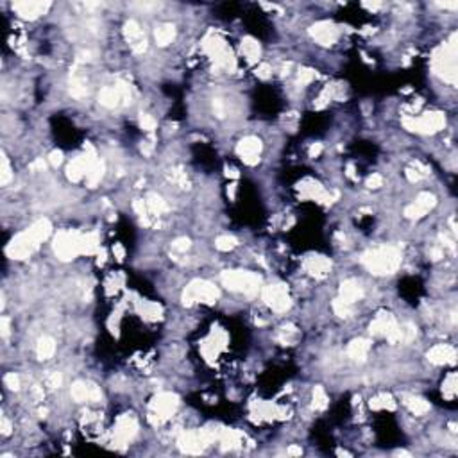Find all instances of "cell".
Listing matches in <instances>:
<instances>
[{
  "label": "cell",
  "instance_id": "obj_1",
  "mask_svg": "<svg viewBox=\"0 0 458 458\" xmlns=\"http://www.w3.org/2000/svg\"><path fill=\"white\" fill-rule=\"evenodd\" d=\"M362 263L372 274L387 276L399 268V265H401V253H399V249H395L392 245H383L363 254Z\"/></svg>",
  "mask_w": 458,
  "mask_h": 458
},
{
  "label": "cell",
  "instance_id": "obj_2",
  "mask_svg": "<svg viewBox=\"0 0 458 458\" xmlns=\"http://www.w3.org/2000/svg\"><path fill=\"white\" fill-rule=\"evenodd\" d=\"M220 281L226 288L233 292H242L249 297L256 296L261 285L260 276L249 270H226L220 276Z\"/></svg>",
  "mask_w": 458,
  "mask_h": 458
},
{
  "label": "cell",
  "instance_id": "obj_3",
  "mask_svg": "<svg viewBox=\"0 0 458 458\" xmlns=\"http://www.w3.org/2000/svg\"><path fill=\"white\" fill-rule=\"evenodd\" d=\"M456 34L451 36V43L444 49L437 50L433 57V70L441 75L444 81L455 82L456 81V49H455Z\"/></svg>",
  "mask_w": 458,
  "mask_h": 458
},
{
  "label": "cell",
  "instance_id": "obj_4",
  "mask_svg": "<svg viewBox=\"0 0 458 458\" xmlns=\"http://www.w3.org/2000/svg\"><path fill=\"white\" fill-rule=\"evenodd\" d=\"M220 297V292L215 285L204 281V279H194L183 292V303L186 306L194 303H206L213 304Z\"/></svg>",
  "mask_w": 458,
  "mask_h": 458
},
{
  "label": "cell",
  "instance_id": "obj_5",
  "mask_svg": "<svg viewBox=\"0 0 458 458\" xmlns=\"http://www.w3.org/2000/svg\"><path fill=\"white\" fill-rule=\"evenodd\" d=\"M406 129L415 131V133H423V134H431L441 131L442 127L446 126V116L439 111H433V113H424L421 116H408V118L403 120Z\"/></svg>",
  "mask_w": 458,
  "mask_h": 458
},
{
  "label": "cell",
  "instance_id": "obj_6",
  "mask_svg": "<svg viewBox=\"0 0 458 458\" xmlns=\"http://www.w3.org/2000/svg\"><path fill=\"white\" fill-rule=\"evenodd\" d=\"M54 253L63 261L74 260L81 254V235L75 231H61L54 240Z\"/></svg>",
  "mask_w": 458,
  "mask_h": 458
},
{
  "label": "cell",
  "instance_id": "obj_7",
  "mask_svg": "<svg viewBox=\"0 0 458 458\" xmlns=\"http://www.w3.org/2000/svg\"><path fill=\"white\" fill-rule=\"evenodd\" d=\"M261 297H263L265 304L268 308H272L278 314H285L290 306H292V301H290V294L288 288L285 285H268L261 290Z\"/></svg>",
  "mask_w": 458,
  "mask_h": 458
},
{
  "label": "cell",
  "instance_id": "obj_8",
  "mask_svg": "<svg viewBox=\"0 0 458 458\" xmlns=\"http://www.w3.org/2000/svg\"><path fill=\"white\" fill-rule=\"evenodd\" d=\"M38 245H39L38 240H36L29 231H24L11 240L6 253H7V256L13 258V260H25V258H29L36 249H38Z\"/></svg>",
  "mask_w": 458,
  "mask_h": 458
},
{
  "label": "cell",
  "instance_id": "obj_9",
  "mask_svg": "<svg viewBox=\"0 0 458 458\" xmlns=\"http://www.w3.org/2000/svg\"><path fill=\"white\" fill-rule=\"evenodd\" d=\"M370 333L374 337H387L392 344L399 342V326L394 315L388 311H380L372 322H370Z\"/></svg>",
  "mask_w": 458,
  "mask_h": 458
},
{
  "label": "cell",
  "instance_id": "obj_10",
  "mask_svg": "<svg viewBox=\"0 0 458 458\" xmlns=\"http://www.w3.org/2000/svg\"><path fill=\"white\" fill-rule=\"evenodd\" d=\"M215 435L210 430H199V431H188V433H183L177 441L181 451L184 453H192V455H197L201 453L210 442L213 441Z\"/></svg>",
  "mask_w": 458,
  "mask_h": 458
},
{
  "label": "cell",
  "instance_id": "obj_11",
  "mask_svg": "<svg viewBox=\"0 0 458 458\" xmlns=\"http://www.w3.org/2000/svg\"><path fill=\"white\" fill-rule=\"evenodd\" d=\"M177 405H179V398L176 394H170V392H163V394L156 395L151 403V410L152 415L158 417V421H165L176 412Z\"/></svg>",
  "mask_w": 458,
  "mask_h": 458
},
{
  "label": "cell",
  "instance_id": "obj_12",
  "mask_svg": "<svg viewBox=\"0 0 458 458\" xmlns=\"http://www.w3.org/2000/svg\"><path fill=\"white\" fill-rule=\"evenodd\" d=\"M435 204H437L435 195L430 194V192H423V194L417 195V199L412 202V204L406 206L405 215L408 217V219H421V217L426 215L430 210H433Z\"/></svg>",
  "mask_w": 458,
  "mask_h": 458
},
{
  "label": "cell",
  "instance_id": "obj_13",
  "mask_svg": "<svg viewBox=\"0 0 458 458\" xmlns=\"http://www.w3.org/2000/svg\"><path fill=\"white\" fill-rule=\"evenodd\" d=\"M261 152V141L256 136H247L243 140H240V143L236 145V154L243 159V163L247 165H256L258 156Z\"/></svg>",
  "mask_w": 458,
  "mask_h": 458
},
{
  "label": "cell",
  "instance_id": "obj_14",
  "mask_svg": "<svg viewBox=\"0 0 458 458\" xmlns=\"http://www.w3.org/2000/svg\"><path fill=\"white\" fill-rule=\"evenodd\" d=\"M310 34L314 36L321 45L329 47L337 41V38H339V29H337L335 24H331V22H317V24L310 27Z\"/></svg>",
  "mask_w": 458,
  "mask_h": 458
},
{
  "label": "cell",
  "instance_id": "obj_15",
  "mask_svg": "<svg viewBox=\"0 0 458 458\" xmlns=\"http://www.w3.org/2000/svg\"><path fill=\"white\" fill-rule=\"evenodd\" d=\"M123 34H126L133 52L141 54L147 50V39H145V34L140 29V25H138L134 20L126 22V25H123Z\"/></svg>",
  "mask_w": 458,
  "mask_h": 458
},
{
  "label": "cell",
  "instance_id": "obj_16",
  "mask_svg": "<svg viewBox=\"0 0 458 458\" xmlns=\"http://www.w3.org/2000/svg\"><path fill=\"white\" fill-rule=\"evenodd\" d=\"M138 431V424L134 421V417H131L129 413L122 415L118 421H116V426H115V441L118 444H127L134 439Z\"/></svg>",
  "mask_w": 458,
  "mask_h": 458
},
{
  "label": "cell",
  "instance_id": "obj_17",
  "mask_svg": "<svg viewBox=\"0 0 458 458\" xmlns=\"http://www.w3.org/2000/svg\"><path fill=\"white\" fill-rule=\"evenodd\" d=\"M72 398L77 403H85V401H100L102 394L100 390L95 387L93 383H86V381H75L70 388Z\"/></svg>",
  "mask_w": 458,
  "mask_h": 458
},
{
  "label": "cell",
  "instance_id": "obj_18",
  "mask_svg": "<svg viewBox=\"0 0 458 458\" xmlns=\"http://www.w3.org/2000/svg\"><path fill=\"white\" fill-rule=\"evenodd\" d=\"M50 7V2H16L13 4V9L25 20H34L39 14H45Z\"/></svg>",
  "mask_w": 458,
  "mask_h": 458
},
{
  "label": "cell",
  "instance_id": "obj_19",
  "mask_svg": "<svg viewBox=\"0 0 458 458\" xmlns=\"http://www.w3.org/2000/svg\"><path fill=\"white\" fill-rule=\"evenodd\" d=\"M304 268H306V272H310L311 276L322 279L329 274V270H331V261H329L326 256L314 254V256L306 258V261H304Z\"/></svg>",
  "mask_w": 458,
  "mask_h": 458
},
{
  "label": "cell",
  "instance_id": "obj_20",
  "mask_svg": "<svg viewBox=\"0 0 458 458\" xmlns=\"http://www.w3.org/2000/svg\"><path fill=\"white\" fill-rule=\"evenodd\" d=\"M456 358V351L455 347L448 344H439L435 347H431L428 351V360L435 365H446V363H453Z\"/></svg>",
  "mask_w": 458,
  "mask_h": 458
},
{
  "label": "cell",
  "instance_id": "obj_21",
  "mask_svg": "<svg viewBox=\"0 0 458 458\" xmlns=\"http://www.w3.org/2000/svg\"><path fill=\"white\" fill-rule=\"evenodd\" d=\"M363 297V288L356 279H345L340 285V299L347 304H352Z\"/></svg>",
  "mask_w": 458,
  "mask_h": 458
},
{
  "label": "cell",
  "instance_id": "obj_22",
  "mask_svg": "<svg viewBox=\"0 0 458 458\" xmlns=\"http://www.w3.org/2000/svg\"><path fill=\"white\" fill-rule=\"evenodd\" d=\"M369 349H370V342L365 339H355L347 347V355L351 360L355 362H363L369 355Z\"/></svg>",
  "mask_w": 458,
  "mask_h": 458
},
{
  "label": "cell",
  "instance_id": "obj_23",
  "mask_svg": "<svg viewBox=\"0 0 458 458\" xmlns=\"http://www.w3.org/2000/svg\"><path fill=\"white\" fill-rule=\"evenodd\" d=\"M99 100L104 108H116L120 104V100H123L122 93H120L118 86H108L100 92Z\"/></svg>",
  "mask_w": 458,
  "mask_h": 458
},
{
  "label": "cell",
  "instance_id": "obj_24",
  "mask_svg": "<svg viewBox=\"0 0 458 458\" xmlns=\"http://www.w3.org/2000/svg\"><path fill=\"white\" fill-rule=\"evenodd\" d=\"M56 352V342H54L52 337H41L38 340V345H36V355H38L39 360H49L54 356Z\"/></svg>",
  "mask_w": 458,
  "mask_h": 458
},
{
  "label": "cell",
  "instance_id": "obj_25",
  "mask_svg": "<svg viewBox=\"0 0 458 458\" xmlns=\"http://www.w3.org/2000/svg\"><path fill=\"white\" fill-rule=\"evenodd\" d=\"M174 36H176V29H174V25H170V24L159 25V27H156V31H154L156 41H158V45H161V47L172 43Z\"/></svg>",
  "mask_w": 458,
  "mask_h": 458
},
{
  "label": "cell",
  "instance_id": "obj_26",
  "mask_svg": "<svg viewBox=\"0 0 458 458\" xmlns=\"http://www.w3.org/2000/svg\"><path fill=\"white\" fill-rule=\"evenodd\" d=\"M27 231L31 233V235L34 236L38 242H43V240L49 238L50 231H52V226H50V222L47 219H41V220H38V222L32 224V226L29 227Z\"/></svg>",
  "mask_w": 458,
  "mask_h": 458
},
{
  "label": "cell",
  "instance_id": "obj_27",
  "mask_svg": "<svg viewBox=\"0 0 458 458\" xmlns=\"http://www.w3.org/2000/svg\"><path fill=\"white\" fill-rule=\"evenodd\" d=\"M240 49H242L243 56L247 57V59L251 61V63H254V61L260 57V45H258V41L254 38H243L242 39V45H240Z\"/></svg>",
  "mask_w": 458,
  "mask_h": 458
},
{
  "label": "cell",
  "instance_id": "obj_28",
  "mask_svg": "<svg viewBox=\"0 0 458 458\" xmlns=\"http://www.w3.org/2000/svg\"><path fill=\"white\" fill-rule=\"evenodd\" d=\"M405 405L410 408V412L415 413V415H424V413L430 412V403L423 398H406Z\"/></svg>",
  "mask_w": 458,
  "mask_h": 458
},
{
  "label": "cell",
  "instance_id": "obj_29",
  "mask_svg": "<svg viewBox=\"0 0 458 458\" xmlns=\"http://www.w3.org/2000/svg\"><path fill=\"white\" fill-rule=\"evenodd\" d=\"M102 176H104V163L97 159V161L88 169V172H86V181H88V186L95 188L97 183L102 179Z\"/></svg>",
  "mask_w": 458,
  "mask_h": 458
},
{
  "label": "cell",
  "instance_id": "obj_30",
  "mask_svg": "<svg viewBox=\"0 0 458 458\" xmlns=\"http://www.w3.org/2000/svg\"><path fill=\"white\" fill-rule=\"evenodd\" d=\"M369 405H370V408H374V410H385V408L394 410V408H395L394 399H392V395H388V394H380V395H376V398L370 399Z\"/></svg>",
  "mask_w": 458,
  "mask_h": 458
},
{
  "label": "cell",
  "instance_id": "obj_31",
  "mask_svg": "<svg viewBox=\"0 0 458 458\" xmlns=\"http://www.w3.org/2000/svg\"><path fill=\"white\" fill-rule=\"evenodd\" d=\"M147 208L151 210L152 213L159 215V213L166 212V210H169V206H166V202L163 201V199L159 197L158 194H149V197H147Z\"/></svg>",
  "mask_w": 458,
  "mask_h": 458
},
{
  "label": "cell",
  "instance_id": "obj_32",
  "mask_svg": "<svg viewBox=\"0 0 458 458\" xmlns=\"http://www.w3.org/2000/svg\"><path fill=\"white\" fill-rule=\"evenodd\" d=\"M240 433L235 430H222L220 431V442H222V448L224 449H229V448H235V446H238L240 442Z\"/></svg>",
  "mask_w": 458,
  "mask_h": 458
},
{
  "label": "cell",
  "instance_id": "obj_33",
  "mask_svg": "<svg viewBox=\"0 0 458 458\" xmlns=\"http://www.w3.org/2000/svg\"><path fill=\"white\" fill-rule=\"evenodd\" d=\"M99 245L97 235H81V254H93Z\"/></svg>",
  "mask_w": 458,
  "mask_h": 458
},
{
  "label": "cell",
  "instance_id": "obj_34",
  "mask_svg": "<svg viewBox=\"0 0 458 458\" xmlns=\"http://www.w3.org/2000/svg\"><path fill=\"white\" fill-rule=\"evenodd\" d=\"M326 406H328V395H326L324 388L315 387V390H314V408L324 410Z\"/></svg>",
  "mask_w": 458,
  "mask_h": 458
},
{
  "label": "cell",
  "instance_id": "obj_35",
  "mask_svg": "<svg viewBox=\"0 0 458 458\" xmlns=\"http://www.w3.org/2000/svg\"><path fill=\"white\" fill-rule=\"evenodd\" d=\"M215 245L219 251H231L236 247V238L235 236H229V235H222L215 240Z\"/></svg>",
  "mask_w": 458,
  "mask_h": 458
},
{
  "label": "cell",
  "instance_id": "obj_36",
  "mask_svg": "<svg viewBox=\"0 0 458 458\" xmlns=\"http://www.w3.org/2000/svg\"><path fill=\"white\" fill-rule=\"evenodd\" d=\"M13 179V172H11L9 161H7V156L2 152V169H0V184H7Z\"/></svg>",
  "mask_w": 458,
  "mask_h": 458
},
{
  "label": "cell",
  "instance_id": "obj_37",
  "mask_svg": "<svg viewBox=\"0 0 458 458\" xmlns=\"http://www.w3.org/2000/svg\"><path fill=\"white\" fill-rule=\"evenodd\" d=\"M333 310H335V314L339 317H349L351 315V304H347L339 297V299L333 301Z\"/></svg>",
  "mask_w": 458,
  "mask_h": 458
},
{
  "label": "cell",
  "instance_id": "obj_38",
  "mask_svg": "<svg viewBox=\"0 0 458 458\" xmlns=\"http://www.w3.org/2000/svg\"><path fill=\"white\" fill-rule=\"evenodd\" d=\"M455 394H456V378H455V374H453V376H449L444 383V395L446 398H453Z\"/></svg>",
  "mask_w": 458,
  "mask_h": 458
},
{
  "label": "cell",
  "instance_id": "obj_39",
  "mask_svg": "<svg viewBox=\"0 0 458 458\" xmlns=\"http://www.w3.org/2000/svg\"><path fill=\"white\" fill-rule=\"evenodd\" d=\"M4 383H6V387L9 388V390H18V388H20V378H18L14 372H9V374H6V378H4Z\"/></svg>",
  "mask_w": 458,
  "mask_h": 458
},
{
  "label": "cell",
  "instance_id": "obj_40",
  "mask_svg": "<svg viewBox=\"0 0 458 458\" xmlns=\"http://www.w3.org/2000/svg\"><path fill=\"white\" fill-rule=\"evenodd\" d=\"M70 93L74 97H77V99H81V97L88 95V90H86V86L82 85V82L74 81V82H72V86H70Z\"/></svg>",
  "mask_w": 458,
  "mask_h": 458
},
{
  "label": "cell",
  "instance_id": "obj_41",
  "mask_svg": "<svg viewBox=\"0 0 458 458\" xmlns=\"http://www.w3.org/2000/svg\"><path fill=\"white\" fill-rule=\"evenodd\" d=\"M140 126L143 127L145 131H154V129H156V120L152 118L151 115L141 113V115H140Z\"/></svg>",
  "mask_w": 458,
  "mask_h": 458
},
{
  "label": "cell",
  "instance_id": "obj_42",
  "mask_svg": "<svg viewBox=\"0 0 458 458\" xmlns=\"http://www.w3.org/2000/svg\"><path fill=\"white\" fill-rule=\"evenodd\" d=\"M172 249L177 251V253H186V251L190 249V240H188V238H177V240H174Z\"/></svg>",
  "mask_w": 458,
  "mask_h": 458
},
{
  "label": "cell",
  "instance_id": "obj_43",
  "mask_svg": "<svg viewBox=\"0 0 458 458\" xmlns=\"http://www.w3.org/2000/svg\"><path fill=\"white\" fill-rule=\"evenodd\" d=\"M315 72L310 70V68H303V70H299V82L301 85H308V82H311L315 79Z\"/></svg>",
  "mask_w": 458,
  "mask_h": 458
},
{
  "label": "cell",
  "instance_id": "obj_44",
  "mask_svg": "<svg viewBox=\"0 0 458 458\" xmlns=\"http://www.w3.org/2000/svg\"><path fill=\"white\" fill-rule=\"evenodd\" d=\"M367 186H369V188H380V186H383V177H381L380 174H372V176L367 179Z\"/></svg>",
  "mask_w": 458,
  "mask_h": 458
},
{
  "label": "cell",
  "instance_id": "obj_45",
  "mask_svg": "<svg viewBox=\"0 0 458 458\" xmlns=\"http://www.w3.org/2000/svg\"><path fill=\"white\" fill-rule=\"evenodd\" d=\"M61 381H63V378H61L59 372H52L49 376V380H47V385H49L50 388H57L61 385Z\"/></svg>",
  "mask_w": 458,
  "mask_h": 458
},
{
  "label": "cell",
  "instance_id": "obj_46",
  "mask_svg": "<svg viewBox=\"0 0 458 458\" xmlns=\"http://www.w3.org/2000/svg\"><path fill=\"white\" fill-rule=\"evenodd\" d=\"M49 159H50V165L52 166H59L61 161H63V152L61 151H52L50 152V156H49Z\"/></svg>",
  "mask_w": 458,
  "mask_h": 458
},
{
  "label": "cell",
  "instance_id": "obj_47",
  "mask_svg": "<svg viewBox=\"0 0 458 458\" xmlns=\"http://www.w3.org/2000/svg\"><path fill=\"white\" fill-rule=\"evenodd\" d=\"M256 75L260 79H268V77H270V67H268L267 63L260 65V67H258V70H256Z\"/></svg>",
  "mask_w": 458,
  "mask_h": 458
},
{
  "label": "cell",
  "instance_id": "obj_48",
  "mask_svg": "<svg viewBox=\"0 0 458 458\" xmlns=\"http://www.w3.org/2000/svg\"><path fill=\"white\" fill-rule=\"evenodd\" d=\"M134 210H136V213L140 217H145V210H147V206H145V202L143 201H140V199H138V201H134Z\"/></svg>",
  "mask_w": 458,
  "mask_h": 458
},
{
  "label": "cell",
  "instance_id": "obj_49",
  "mask_svg": "<svg viewBox=\"0 0 458 458\" xmlns=\"http://www.w3.org/2000/svg\"><path fill=\"white\" fill-rule=\"evenodd\" d=\"M0 328H2V337L6 339V337L9 335V319L2 317V321H0Z\"/></svg>",
  "mask_w": 458,
  "mask_h": 458
},
{
  "label": "cell",
  "instance_id": "obj_50",
  "mask_svg": "<svg viewBox=\"0 0 458 458\" xmlns=\"http://www.w3.org/2000/svg\"><path fill=\"white\" fill-rule=\"evenodd\" d=\"M2 435H9L11 433V423L7 421V417H2Z\"/></svg>",
  "mask_w": 458,
  "mask_h": 458
},
{
  "label": "cell",
  "instance_id": "obj_51",
  "mask_svg": "<svg viewBox=\"0 0 458 458\" xmlns=\"http://www.w3.org/2000/svg\"><path fill=\"white\" fill-rule=\"evenodd\" d=\"M322 152V143H315L310 147V156L311 158H315V156H319Z\"/></svg>",
  "mask_w": 458,
  "mask_h": 458
},
{
  "label": "cell",
  "instance_id": "obj_52",
  "mask_svg": "<svg viewBox=\"0 0 458 458\" xmlns=\"http://www.w3.org/2000/svg\"><path fill=\"white\" fill-rule=\"evenodd\" d=\"M406 176H408V179H410V181H419L421 177H423V176H421V174H417V170H412V169L406 170Z\"/></svg>",
  "mask_w": 458,
  "mask_h": 458
},
{
  "label": "cell",
  "instance_id": "obj_53",
  "mask_svg": "<svg viewBox=\"0 0 458 458\" xmlns=\"http://www.w3.org/2000/svg\"><path fill=\"white\" fill-rule=\"evenodd\" d=\"M213 108L217 110V115L219 116H224V110H222V102H220V99H217L215 102H213Z\"/></svg>",
  "mask_w": 458,
  "mask_h": 458
},
{
  "label": "cell",
  "instance_id": "obj_54",
  "mask_svg": "<svg viewBox=\"0 0 458 458\" xmlns=\"http://www.w3.org/2000/svg\"><path fill=\"white\" fill-rule=\"evenodd\" d=\"M32 394H34L36 399H43V390L39 387H32Z\"/></svg>",
  "mask_w": 458,
  "mask_h": 458
},
{
  "label": "cell",
  "instance_id": "obj_55",
  "mask_svg": "<svg viewBox=\"0 0 458 458\" xmlns=\"http://www.w3.org/2000/svg\"><path fill=\"white\" fill-rule=\"evenodd\" d=\"M288 453H290V455H294V456H299L301 453H303V449L297 448V446H292V448L288 449Z\"/></svg>",
  "mask_w": 458,
  "mask_h": 458
},
{
  "label": "cell",
  "instance_id": "obj_56",
  "mask_svg": "<svg viewBox=\"0 0 458 458\" xmlns=\"http://www.w3.org/2000/svg\"><path fill=\"white\" fill-rule=\"evenodd\" d=\"M115 251H116V254H118V260H122L123 258V249L120 245H115Z\"/></svg>",
  "mask_w": 458,
  "mask_h": 458
},
{
  "label": "cell",
  "instance_id": "obj_57",
  "mask_svg": "<svg viewBox=\"0 0 458 458\" xmlns=\"http://www.w3.org/2000/svg\"><path fill=\"white\" fill-rule=\"evenodd\" d=\"M226 174H227V177L231 176V177H238V172H236L235 169H227L226 170Z\"/></svg>",
  "mask_w": 458,
  "mask_h": 458
},
{
  "label": "cell",
  "instance_id": "obj_58",
  "mask_svg": "<svg viewBox=\"0 0 458 458\" xmlns=\"http://www.w3.org/2000/svg\"><path fill=\"white\" fill-rule=\"evenodd\" d=\"M32 169H45V163L39 159V161H36L34 165H32Z\"/></svg>",
  "mask_w": 458,
  "mask_h": 458
},
{
  "label": "cell",
  "instance_id": "obj_59",
  "mask_svg": "<svg viewBox=\"0 0 458 458\" xmlns=\"http://www.w3.org/2000/svg\"><path fill=\"white\" fill-rule=\"evenodd\" d=\"M365 7H369V9H378V7L381 6V4H363Z\"/></svg>",
  "mask_w": 458,
  "mask_h": 458
}]
</instances>
